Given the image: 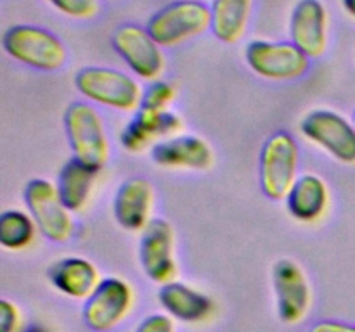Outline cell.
<instances>
[{
  "label": "cell",
  "instance_id": "29",
  "mask_svg": "<svg viewBox=\"0 0 355 332\" xmlns=\"http://www.w3.org/2000/svg\"><path fill=\"white\" fill-rule=\"evenodd\" d=\"M21 332H49V331L45 327H42V325L31 324V325H28L26 329H23V331H21Z\"/></svg>",
  "mask_w": 355,
  "mask_h": 332
},
{
  "label": "cell",
  "instance_id": "27",
  "mask_svg": "<svg viewBox=\"0 0 355 332\" xmlns=\"http://www.w3.org/2000/svg\"><path fill=\"white\" fill-rule=\"evenodd\" d=\"M309 332H355V325L338 320H322L312 325Z\"/></svg>",
  "mask_w": 355,
  "mask_h": 332
},
{
  "label": "cell",
  "instance_id": "13",
  "mask_svg": "<svg viewBox=\"0 0 355 332\" xmlns=\"http://www.w3.org/2000/svg\"><path fill=\"white\" fill-rule=\"evenodd\" d=\"M291 42L309 57H319L328 44V14L319 0H300L290 21Z\"/></svg>",
  "mask_w": 355,
  "mask_h": 332
},
{
  "label": "cell",
  "instance_id": "10",
  "mask_svg": "<svg viewBox=\"0 0 355 332\" xmlns=\"http://www.w3.org/2000/svg\"><path fill=\"white\" fill-rule=\"evenodd\" d=\"M111 44L139 78L156 80L162 75L165 68L162 45L155 42L148 28L123 24L113 33Z\"/></svg>",
  "mask_w": 355,
  "mask_h": 332
},
{
  "label": "cell",
  "instance_id": "2",
  "mask_svg": "<svg viewBox=\"0 0 355 332\" xmlns=\"http://www.w3.org/2000/svg\"><path fill=\"white\" fill-rule=\"evenodd\" d=\"M64 128L75 158L99 172L110 158L104 123L90 104L73 102L64 113Z\"/></svg>",
  "mask_w": 355,
  "mask_h": 332
},
{
  "label": "cell",
  "instance_id": "30",
  "mask_svg": "<svg viewBox=\"0 0 355 332\" xmlns=\"http://www.w3.org/2000/svg\"><path fill=\"white\" fill-rule=\"evenodd\" d=\"M352 123H354V127H355V111H354V118H352Z\"/></svg>",
  "mask_w": 355,
  "mask_h": 332
},
{
  "label": "cell",
  "instance_id": "26",
  "mask_svg": "<svg viewBox=\"0 0 355 332\" xmlns=\"http://www.w3.org/2000/svg\"><path fill=\"white\" fill-rule=\"evenodd\" d=\"M135 332H175V325H173V320L168 315L155 313L146 317L137 325Z\"/></svg>",
  "mask_w": 355,
  "mask_h": 332
},
{
  "label": "cell",
  "instance_id": "9",
  "mask_svg": "<svg viewBox=\"0 0 355 332\" xmlns=\"http://www.w3.org/2000/svg\"><path fill=\"white\" fill-rule=\"evenodd\" d=\"M246 62L267 80H293L309 69V55L293 42H252L246 47Z\"/></svg>",
  "mask_w": 355,
  "mask_h": 332
},
{
  "label": "cell",
  "instance_id": "14",
  "mask_svg": "<svg viewBox=\"0 0 355 332\" xmlns=\"http://www.w3.org/2000/svg\"><path fill=\"white\" fill-rule=\"evenodd\" d=\"M155 190L149 180L142 176H132L125 180L114 196L113 210L116 221L132 232L144 230L151 221Z\"/></svg>",
  "mask_w": 355,
  "mask_h": 332
},
{
  "label": "cell",
  "instance_id": "25",
  "mask_svg": "<svg viewBox=\"0 0 355 332\" xmlns=\"http://www.w3.org/2000/svg\"><path fill=\"white\" fill-rule=\"evenodd\" d=\"M19 331V310L9 299H0V332Z\"/></svg>",
  "mask_w": 355,
  "mask_h": 332
},
{
  "label": "cell",
  "instance_id": "20",
  "mask_svg": "<svg viewBox=\"0 0 355 332\" xmlns=\"http://www.w3.org/2000/svg\"><path fill=\"white\" fill-rule=\"evenodd\" d=\"M252 0H211V31L224 44H236L245 35Z\"/></svg>",
  "mask_w": 355,
  "mask_h": 332
},
{
  "label": "cell",
  "instance_id": "24",
  "mask_svg": "<svg viewBox=\"0 0 355 332\" xmlns=\"http://www.w3.org/2000/svg\"><path fill=\"white\" fill-rule=\"evenodd\" d=\"M59 12L75 19H89L99 10L97 0H49Z\"/></svg>",
  "mask_w": 355,
  "mask_h": 332
},
{
  "label": "cell",
  "instance_id": "31",
  "mask_svg": "<svg viewBox=\"0 0 355 332\" xmlns=\"http://www.w3.org/2000/svg\"><path fill=\"white\" fill-rule=\"evenodd\" d=\"M196 2H201V0H196Z\"/></svg>",
  "mask_w": 355,
  "mask_h": 332
},
{
  "label": "cell",
  "instance_id": "7",
  "mask_svg": "<svg viewBox=\"0 0 355 332\" xmlns=\"http://www.w3.org/2000/svg\"><path fill=\"white\" fill-rule=\"evenodd\" d=\"M300 131L311 142L345 165H355V127L329 109L311 111L300 123Z\"/></svg>",
  "mask_w": 355,
  "mask_h": 332
},
{
  "label": "cell",
  "instance_id": "28",
  "mask_svg": "<svg viewBox=\"0 0 355 332\" xmlns=\"http://www.w3.org/2000/svg\"><path fill=\"white\" fill-rule=\"evenodd\" d=\"M343 7H345L347 12L355 19V0H343Z\"/></svg>",
  "mask_w": 355,
  "mask_h": 332
},
{
  "label": "cell",
  "instance_id": "1",
  "mask_svg": "<svg viewBox=\"0 0 355 332\" xmlns=\"http://www.w3.org/2000/svg\"><path fill=\"white\" fill-rule=\"evenodd\" d=\"M3 50L30 68L55 71L66 61V47L54 33L31 24H16L3 33Z\"/></svg>",
  "mask_w": 355,
  "mask_h": 332
},
{
  "label": "cell",
  "instance_id": "19",
  "mask_svg": "<svg viewBox=\"0 0 355 332\" xmlns=\"http://www.w3.org/2000/svg\"><path fill=\"white\" fill-rule=\"evenodd\" d=\"M328 187L315 175H302L286 196L288 211L300 221H314L328 208Z\"/></svg>",
  "mask_w": 355,
  "mask_h": 332
},
{
  "label": "cell",
  "instance_id": "21",
  "mask_svg": "<svg viewBox=\"0 0 355 332\" xmlns=\"http://www.w3.org/2000/svg\"><path fill=\"white\" fill-rule=\"evenodd\" d=\"M97 169L80 159L71 158L64 163L58 176V192L69 211H80L87 204Z\"/></svg>",
  "mask_w": 355,
  "mask_h": 332
},
{
  "label": "cell",
  "instance_id": "3",
  "mask_svg": "<svg viewBox=\"0 0 355 332\" xmlns=\"http://www.w3.org/2000/svg\"><path fill=\"white\" fill-rule=\"evenodd\" d=\"M75 86L83 97L118 111H134L141 106V85L123 71L113 68H83L75 78Z\"/></svg>",
  "mask_w": 355,
  "mask_h": 332
},
{
  "label": "cell",
  "instance_id": "4",
  "mask_svg": "<svg viewBox=\"0 0 355 332\" xmlns=\"http://www.w3.org/2000/svg\"><path fill=\"white\" fill-rule=\"evenodd\" d=\"M211 26L210 7L196 0H175L153 14L148 31L162 47H173Z\"/></svg>",
  "mask_w": 355,
  "mask_h": 332
},
{
  "label": "cell",
  "instance_id": "11",
  "mask_svg": "<svg viewBox=\"0 0 355 332\" xmlns=\"http://www.w3.org/2000/svg\"><path fill=\"white\" fill-rule=\"evenodd\" d=\"M175 237L168 221L151 220L142 230L139 242V259L146 275L156 284L173 282L177 277Z\"/></svg>",
  "mask_w": 355,
  "mask_h": 332
},
{
  "label": "cell",
  "instance_id": "17",
  "mask_svg": "<svg viewBox=\"0 0 355 332\" xmlns=\"http://www.w3.org/2000/svg\"><path fill=\"white\" fill-rule=\"evenodd\" d=\"M49 280L64 296L87 299L101 284L99 270L85 258H62L49 268Z\"/></svg>",
  "mask_w": 355,
  "mask_h": 332
},
{
  "label": "cell",
  "instance_id": "16",
  "mask_svg": "<svg viewBox=\"0 0 355 332\" xmlns=\"http://www.w3.org/2000/svg\"><path fill=\"white\" fill-rule=\"evenodd\" d=\"M151 158L156 165L165 168L207 169L214 161V152L203 138L184 135L158 142L153 147Z\"/></svg>",
  "mask_w": 355,
  "mask_h": 332
},
{
  "label": "cell",
  "instance_id": "5",
  "mask_svg": "<svg viewBox=\"0 0 355 332\" xmlns=\"http://www.w3.org/2000/svg\"><path fill=\"white\" fill-rule=\"evenodd\" d=\"M298 144L286 131L267 138L260 152V187L269 199H286L297 182Z\"/></svg>",
  "mask_w": 355,
  "mask_h": 332
},
{
  "label": "cell",
  "instance_id": "22",
  "mask_svg": "<svg viewBox=\"0 0 355 332\" xmlns=\"http://www.w3.org/2000/svg\"><path fill=\"white\" fill-rule=\"evenodd\" d=\"M37 223L19 210L3 211L0 216V244L10 251H19L33 242Z\"/></svg>",
  "mask_w": 355,
  "mask_h": 332
},
{
  "label": "cell",
  "instance_id": "18",
  "mask_svg": "<svg viewBox=\"0 0 355 332\" xmlns=\"http://www.w3.org/2000/svg\"><path fill=\"white\" fill-rule=\"evenodd\" d=\"M158 299L170 317L184 324H200L214 311V301L207 294L175 280L162 286Z\"/></svg>",
  "mask_w": 355,
  "mask_h": 332
},
{
  "label": "cell",
  "instance_id": "15",
  "mask_svg": "<svg viewBox=\"0 0 355 332\" xmlns=\"http://www.w3.org/2000/svg\"><path fill=\"white\" fill-rule=\"evenodd\" d=\"M182 130V120L170 111H149L139 107L137 114L121 130L120 144L127 151L137 152L151 140L170 137Z\"/></svg>",
  "mask_w": 355,
  "mask_h": 332
},
{
  "label": "cell",
  "instance_id": "23",
  "mask_svg": "<svg viewBox=\"0 0 355 332\" xmlns=\"http://www.w3.org/2000/svg\"><path fill=\"white\" fill-rule=\"evenodd\" d=\"M173 97H175V90H173V86L170 83L153 82L146 89V92L142 93V100L139 107L149 111H166V107L170 106Z\"/></svg>",
  "mask_w": 355,
  "mask_h": 332
},
{
  "label": "cell",
  "instance_id": "12",
  "mask_svg": "<svg viewBox=\"0 0 355 332\" xmlns=\"http://www.w3.org/2000/svg\"><path fill=\"white\" fill-rule=\"evenodd\" d=\"M277 313L286 324H297L311 306V289L305 273L291 259H279L272 268Z\"/></svg>",
  "mask_w": 355,
  "mask_h": 332
},
{
  "label": "cell",
  "instance_id": "6",
  "mask_svg": "<svg viewBox=\"0 0 355 332\" xmlns=\"http://www.w3.org/2000/svg\"><path fill=\"white\" fill-rule=\"evenodd\" d=\"M24 203L42 235L52 242L71 237V211L62 203L58 187L45 178H33L24 187Z\"/></svg>",
  "mask_w": 355,
  "mask_h": 332
},
{
  "label": "cell",
  "instance_id": "8",
  "mask_svg": "<svg viewBox=\"0 0 355 332\" xmlns=\"http://www.w3.org/2000/svg\"><path fill=\"white\" fill-rule=\"evenodd\" d=\"M134 304V289L125 280L110 277L101 280L83 304V320L92 331L107 332L116 327Z\"/></svg>",
  "mask_w": 355,
  "mask_h": 332
}]
</instances>
